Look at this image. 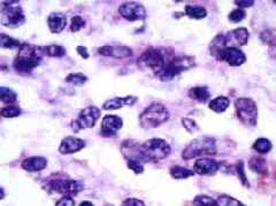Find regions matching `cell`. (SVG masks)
I'll return each instance as SVG.
<instances>
[{
	"label": "cell",
	"mask_w": 276,
	"mask_h": 206,
	"mask_svg": "<svg viewBox=\"0 0 276 206\" xmlns=\"http://www.w3.org/2000/svg\"><path fill=\"white\" fill-rule=\"evenodd\" d=\"M40 62L39 47L23 44L20 47L17 59L14 60V68L20 72H30Z\"/></svg>",
	"instance_id": "obj_1"
},
{
	"label": "cell",
	"mask_w": 276,
	"mask_h": 206,
	"mask_svg": "<svg viewBox=\"0 0 276 206\" xmlns=\"http://www.w3.org/2000/svg\"><path fill=\"white\" fill-rule=\"evenodd\" d=\"M168 118L169 112L165 105L160 103H153L143 111L139 117V121L144 128H155L166 123Z\"/></svg>",
	"instance_id": "obj_2"
},
{
	"label": "cell",
	"mask_w": 276,
	"mask_h": 206,
	"mask_svg": "<svg viewBox=\"0 0 276 206\" xmlns=\"http://www.w3.org/2000/svg\"><path fill=\"white\" fill-rule=\"evenodd\" d=\"M211 154H217L216 140L212 139V137H204L192 141L183 150L182 157L184 159H191L199 156H211Z\"/></svg>",
	"instance_id": "obj_3"
},
{
	"label": "cell",
	"mask_w": 276,
	"mask_h": 206,
	"mask_svg": "<svg viewBox=\"0 0 276 206\" xmlns=\"http://www.w3.org/2000/svg\"><path fill=\"white\" fill-rule=\"evenodd\" d=\"M195 66V59L190 56H177L174 59L167 61L163 69L158 73V77L161 80L168 82L172 80L175 76L185 71V70L191 69Z\"/></svg>",
	"instance_id": "obj_4"
},
{
	"label": "cell",
	"mask_w": 276,
	"mask_h": 206,
	"mask_svg": "<svg viewBox=\"0 0 276 206\" xmlns=\"http://www.w3.org/2000/svg\"><path fill=\"white\" fill-rule=\"evenodd\" d=\"M144 158L152 162H158L166 158L171 154V146L161 139H151L144 142L139 148Z\"/></svg>",
	"instance_id": "obj_5"
},
{
	"label": "cell",
	"mask_w": 276,
	"mask_h": 206,
	"mask_svg": "<svg viewBox=\"0 0 276 206\" xmlns=\"http://www.w3.org/2000/svg\"><path fill=\"white\" fill-rule=\"evenodd\" d=\"M237 117L246 126H255L258 119V108L251 99L240 98L235 101Z\"/></svg>",
	"instance_id": "obj_6"
},
{
	"label": "cell",
	"mask_w": 276,
	"mask_h": 206,
	"mask_svg": "<svg viewBox=\"0 0 276 206\" xmlns=\"http://www.w3.org/2000/svg\"><path fill=\"white\" fill-rule=\"evenodd\" d=\"M0 15L1 23L9 28L21 27L25 18L20 6H15V2H1L0 4Z\"/></svg>",
	"instance_id": "obj_7"
},
{
	"label": "cell",
	"mask_w": 276,
	"mask_h": 206,
	"mask_svg": "<svg viewBox=\"0 0 276 206\" xmlns=\"http://www.w3.org/2000/svg\"><path fill=\"white\" fill-rule=\"evenodd\" d=\"M100 117V110L96 107H88L79 112V118L72 123L74 132H79L84 128H91L95 126Z\"/></svg>",
	"instance_id": "obj_8"
},
{
	"label": "cell",
	"mask_w": 276,
	"mask_h": 206,
	"mask_svg": "<svg viewBox=\"0 0 276 206\" xmlns=\"http://www.w3.org/2000/svg\"><path fill=\"white\" fill-rule=\"evenodd\" d=\"M142 66L149 68V69L155 71L157 75L161 71L166 64V59L163 53H161L159 50L156 48H150L147 50L145 53L142 54V56L139 57L138 61Z\"/></svg>",
	"instance_id": "obj_9"
},
{
	"label": "cell",
	"mask_w": 276,
	"mask_h": 206,
	"mask_svg": "<svg viewBox=\"0 0 276 206\" xmlns=\"http://www.w3.org/2000/svg\"><path fill=\"white\" fill-rule=\"evenodd\" d=\"M216 56L217 60L222 61V62H227L232 67H239L246 61V56L244 55L243 52L239 51L238 48L224 47L217 52Z\"/></svg>",
	"instance_id": "obj_10"
},
{
	"label": "cell",
	"mask_w": 276,
	"mask_h": 206,
	"mask_svg": "<svg viewBox=\"0 0 276 206\" xmlns=\"http://www.w3.org/2000/svg\"><path fill=\"white\" fill-rule=\"evenodd\" d=\"M118 13L122 17H124L128 21H139L146 17V11L144 6L134 1L121 5L118 8Z\"/></svg>",
	"instance_id": "obj_11"
},
{
	"label": "cell",
	"mask_w": 276,
	"mask_h": 206,
	"mask_svg": "<svg viewBox=\"0 0 276 206\" xmlns=\"http://www.w3.org/2000/svg\"><path fill=\"white\" fill-rule=\"evenodd\" d=\"M249 31L245 28H238L224 36V47L238 48L248 44Z\"/></svg>",
	"instance_id": "obj_12"
},
{
	"label": "cell",
	"mask_w": 276,
	"mask_h": 206,
	"mask_svg": "<svg viewBox=\"0 0 276 206\" xmlns=\"http://www.w3.org/2000/svg\"><path fill=\"white\" fill-rule=\"evenodd\" d=\"M51 187L54 191L65 196H69V197L78 195L83 189L82 183L74 181V180H63V181L59 180V181H54Z\"/></svg>",
	"instance_id": "obj_13"
},
{
	"label": "cell",
	"mask_w": 276,
	"mask_h": 206,
	"mask_svg": "<svg viewBox=\"0 0 276 206\" xmlns=\"http://www.w3.org/2000/svg\"><path fill=\"white\" fill-rule=\"evenodd\" d=\"M122 124H123V121L118 116H105L101 123V134L104 137H113L118 133V130H121Z\"/></svg>",
	"instance_id": "obj_14"
},
{
	"label": "cell",
	"mask_w": 276,
	"mask_h": 206,
	"mask_svg": "<svg viewBox=\"0 0 276 206\" xmlns=\"http://www.w3.org/2000/svg\"><path fill=\"white\" fill-rule=\"evenodd\" d=\"M220 164L217 160L211 158H199L195 163V172L200 175H212L216 174L219 170Z\"/></svg>",
	"instance_id": "obj_15"
},
{
	"label": "cell",
	"mask_w": 276,
	"mask_h": 206,
	"mask_svg": "<svg viewBox=\"0 0 276 206\" xmlns=\"http://www.w3.org/2000/svg\"><path fill=\"white\" fill-rule=\"evenodd\" d=\"M99 53L104 56H113L117 59H126L133 55V50L126 46H104L99 48Z\"/></svg>",
	"instance_id": "obj_16"
},
{
	"label": "cell",
	"mask_w": 276,
	"mask_h": 206,
	"mask_svg": "<svg viewBox=\"0 0 276 206\" xmlns=\"http://www.w3.org/2000/svg\"><path fill=\"white\" fill-rule=\"evenodd\" d=\"M84 146L85 142L83 140L78 139V137H68L61 141L59 151L61 154H74L83 149Z\"/></svg>",
	"instance_id": "obj_17"
},
{
	"label": "cell",
	"mask_w": 276,
	"mask_h": 206,
	"mask_svg": "<svg viewBox=\"0 0 276 206\" xmlns=\"http://www.w3.org/2000/svg\"><path fill=\"white\" fill-rule=\"evenodd\" d=\"M47 23H49L50 30L53 32V34H59L65 29L67 20L66 16L61 13H52L47 18Z\"/></svg>",
	"instance_id": "obj_18"
},
{
	"label": "cell",
	"mask_w": 276,
	"mask_h": 206,
	"mask_svg": "<svg viewBox=\"0 0 276 206\" xmlns=\"http://www.w3.org/2000/svg\"><path fill=\"white\" fill-rule=\"evenodd\" d=\"M47 165V160L44 157H30L23 160L22 163V169H24L28 172H37V171L44 170Z\"/></svg>",
	"instance_id": "obj_19"
},
{
	"label": "cell",
	"mask_w": 276,
	"mask_h": 206,
	"mask_svg": "<svg viewBox=\"0 0 276 206\" xmlns=\"http://www.w3.org/2000/svg\"><path fill=\"white\" fill-rule=\"evenodd\" d=\"M137 101V98L135 96H127V98H115L112 100H108L104 103L105 110H117L120 109L122 105H133L135 102Z\"/></svg>",
	"instance_id": "obj_20"
},
{
	"label": "cell",
	"mask_w": 276,
	"mask_h": 206,
	"mask_svg": "<svg viewBox=\"0 0 276 206\" xmlns=\"http://www.w3.org/2000/svg\"><path fill=\"white\" fill-rule=\"evenodd\" d=\"M230 101L229 99L226 98V96H219V98L213 99L210 102V109L213 110L214 112H217V114H221V112H224L227 110V108L229 107Z\"/></svg>",
	"instance_id": "obj_21"
},
{
	"label": "cell",
	"mask_w": 276,
	"mask_h": 206,
	"mask_svg": "<svg viewBox=\"0 0 276 206\" xmlns=\"http://www.w3.org/2000/svg\"><path fill=\"white\" fill-rule=\"evenodd\" d=\"M185 14H187L190 18H195V20H201L205 18L207 15L206 9L201 6H185Z\"/></svg>",
	"instance_id": "obj_22"
},
{
	"label": "cell",
	"mask_w": 276,
	"mask_h": 206,
	"mask_svg": "<svg viewBox=\"0 0 276 206\" xmlns=\"http://www.w3.org/2000/svg\"><path fill=\"white\" fill-rule=\"evenodd\" d=\"M189 96L198 102H206L210 99V92L206 87H194L189 91Z\"/></svg>",
	"instance_id": "obj_23"
},
{
	"label": "cell",
	"mask_w": 276,
	"mask_h": 206,
	"mask_svg": "<svg viewBox=\"0 0 276 206\" xmlns=\"http://www.w3.org/2000/svg\"><path fill=\"white\" fill-rule=\"evenodd\" d=\"M39 53L47 56H62L66 54V50L59 45H50L46 47H39Z\"/></svg>",
	"instance_id": "obj_24"
},
{
	"label": "cell",
	"mask_w": 276,
	"mask_h": 206,
	"mask_svg": "<svg viewBox=\"0 0 276 206\" xmlns=\"http://www.w3.org/2000/svg\"><path fill=\"white\" fill-rule=\"evenodd\" d=\"M171 175L174 179H177V180L187 179V178H190V176H192V175H195V172H194V171L184 169V167L175 166V167H172V169H171Z\"/></svg>",
	"instance_id": "obj_25"
},
{
	"label": "cell",
	"mask_w": 276,
	"mask_h": 206,
	"mask_svg": "<svg viewBox=\"0 0 276 206\" xmlns=\"http://www.w3.org/2000/svg\"><path fill=\"white\" fill-rule=\"evenodd\" d=\"M250 169H251L253 172L256 173H266L267 172V164H266V160L262 158H258V157H253V158L250 160Z\"/></svg>",
	"instance_id": "obj_26"
},
{
	"label": "cell",
	"mask_w": 276,
	"mask_h": 206,
	"mask_svg": "<svg viewBox=\"0 0 276 206\" xmlns=\"http://www.w3.org/2000/svg\"><path fill=\"white\" fill-rule=\"evenodd\" d=\"M18 100V95L13 89L0 87V101L5 103H14Z\"/></svg>",
	"instance_id": "obj_27"
},
{
	"label": "cell",
	"mask_w": 276,
	"mask_h": 206,
	"mask_svg": "<svg viewBox=\"0 0 276 206\" xmlns=\"http://www.w3.org/2000/svg\"><path fill=\"white\" fill-rule=\"evenodd\" d=\"M22 44L14 38L7 36V34H0V47L4 48H20Z\"/></svg>",
	"instance_id": "obj_28"
},
{
	"label": "cell",
	"mask_w": 276,
	"mask_h": 206,
	"mask_svg": "<svg viewBox=\"0 0 276 206\" xmlns=\"http://www.w3.org/2000/svg\"><path fill=\"white\" fill-rule=\"evenodd\" d=\"M272 142L267 139H258L253 143V149L259 154H267L272 150Z\"/></svg>",
	"instance_id": "obj_29"
},
{
	"label": "cell",
	"mask_w": 276,
	"mask_h": 206,
	"mask_svg": "<svg viewBox=\"0 0 276 206\" xmlns=\"http://www.w3.org/2000/svg\"><path fill=\"white\" fill-rule=\"evenodd\" d=\"M217 206H244V205L239 201H237V199L230 197V196L223 195L220 196V197L217 199Z\"/></svg>",
	"instance_id": "obj_30"
},
{
	"label": "cell",
	"mask_w": 276,
	"mask_h": 206,
	"mask_svg": "<svg viewBox=\"0 0 276 206\" xmlns=\"http://www.w3.org/2000/svg\"><path fill=\"white\" fill-rule=\"evenodd\" d=\"M195 206H217V201L205 195L197 196L194 201Z\"/></svg>",
	"instance_id": "obj_31"
},
{
	"label": "cell",
	"mask_w": 276,
	"mask_h": 206,
	"mask_svg": "<svg viewBox=\"0 0 276 206\" xmlns=\"http://www.w3.org/2000/svg\"><path fill=\"white\" fill-rule=\"evenodd\" d=\"M21 114L20 108L18 107H5L0 110V115L5 118H14Z\"/></svg>",
	"instance_id": "obj_32"
},
{
	"label": "cell",
	"mask_w": 276,
	"mask_h": 206,
	"mask_svg": "<svg viewBox=\"0 0 276 206\" xmlns=\"http://www.w3.org/2000/svg\"><path fill=\"white\" fill-rule=\"evenodd\" d=\"M86 79L88 78L84 75H82V73H72V75L67 77L66 82L74 84V85H83L86 82Z\"/></svg>",
	"instance_id": "obj_33"
},
{
	"label": "cell",
	"mask_w": 276,
	"mask_h": 206,
	"mask_svg": "<svg viewBox=\"0 0 276 206\" xmlns=\"http://www.w3.org/2000/svg\"><path fill=\"white\" fill-rule=\"evenodd\" d=\"M245 16L246 14L244 12V9L237 8L229 14V21L234 22V23H238V22H242L245 18Z\"/></svg>",
	"instance_id": "obj_34"
},
{
	"label": "cell",
	"mask_w": 276,
	"mask_h": 206,
	"mask_svg": "<svg viewBox=\"0 0 276 206\" xmlns=\"http://www.w3.org/2000/svg\"><path fill=\"white\" fill-rule=\"evenodd\" d=\"M85 21L83 20L81 16H74L72 18V23H70V30L73 32H78L81 30L82 28H84Z\"/></svg>",
	"instance_id": "obj_35"
},
{
	"label": "cell",
	"mask_w": 276,
	"mask_h": 206,
	"mask_svg": "<svg viewBox=\"0 0 276 206\" xmlns=\"http://www.w3.org/2000/svg\"><path fill=\"white\" fill-rule=\"evenodd\" d=\"M182 124L183 126H184L185 130H187L189 133H195V132L198 131V125L194 119H190V118H183L182 119Z\"/></svg>",
	"instance_id": "obj_36"
},
{
	"label": "cell",
	"mask_w": 276,
	"mask_h": 206,
	"mask_svg": "<svg viewBox=\"0 0 276 206\" xmlns=\"http://www.w3.org/2000/svg\"><path fill=\"white\" fill-rule=\"evenodd\" d=\"M127 165L131 171H134L136 174H140V173L144 172V166H143V164L139 162V160L129 159V160H128Z\"/></svg>",
	"instance_id": "obj_37"
},
{
	"label": "cell",
	"mask_w": 276,
	"mask_h": 206,
	"mask_svg": "<svg viewBox=\"0 0 276 206\" xmlns=\"http://www.w3.org/2000/svg\"><path fill=\"white\" fill-rule=\"evenodd\" d=\"M237 172H238L239 180H240V181H242L243 185L246 186V187H250L249 182H248V179H246L245 172H244V164L242 162H239L238 165H237Z\"/></svg>",
	"instance_id": "obj_38"
},
{
	"label": "cell",
	"mask_w": 276,
	"mask_h": 206,
	"mask_svg": "<svg viewBox=\"0 0 276 206\" xmlns=\"http://www.w3.org/2000/svg\"><path fill=\"white\" fill-rule=\"evenodd\" d=\"M56 206H75V201L69 196H63L62 198L58 201Z\"/></svg>",
	"instance_id": "obj_39"
},
{
	"label": "cell",
	"mask_w": 276,
	"mask_h": 206,
	"mask_svg": "<svg viewBox=\"0 0 276 206\" xmlns=\"http://www.w3.org/2000/svg\"><path fill=\"white\" fill-rule=\"evenodd\" d=\"M122 206H145V205H144V203L142 201H139V199L129 198L122 203Z\"/></svg>",
	"instance_id": "obj_40"
},
{
	"label": "cell",
	"mask_w": 276,
	"mask_h": 206,
	"mask_svg": "<svg viewBox=\"0 0 276 206\" xmlns=\"http://www.w3.org/2000/svg\"><path fill=\"white\" fill-rule=\"evenodd\" d=\"M235 4L243 9L246 7H251V6L255 4V1H253V0H250V1L249 0H245V1H244V0H239V1H235Z\"/></svg>",
	"instance_id": "obj_41"
},
{
	"label": "cell",
	"mask_w": 276,
	"mask_h": 206,
	"mask_svg": "<svg viewBox=\"0 0 276 206\" xmlns=\"http://www.w3.org/2000/svg\"><path fill=\"white\" fill-rule=\"evenodd\" d=\"M78 52H79V55H81L82 57H84V59H88V57H89V54H88V51H86V47L79 46L78 47Z\"/></svg>",
	"instance_id": "obj_42"
},
{
	"label": "cell",
	"mask_w": 276,
	"mask_h": 206,
	"mask_svg": "<svg viewBox=\"0 0 276 206\" xmlns=\"http://www.w3.org/2000/svg\"><path fill=\"white\" fill-rule=\"evenodd\" d=\"M79 206H94V204L92 203H90V202H83L79 204Z\"/></svg>",
	"instance_id": "obj_43"
},
{
	"label": "cell",
	"mask_w": 276,
	"mask_h": 206,
	"mask_svg": "<svg viewBox=\"0 0 276 206\" xmlns=\"http://www.w3.org/2000/svg\"><path fill=\"white\" fill-rule=\"evenodd\" d=\"M4 197V190H2L1 188H0V199Z\"/></svg>",
	"instance_id": "obj_44"
}]
</instances>
